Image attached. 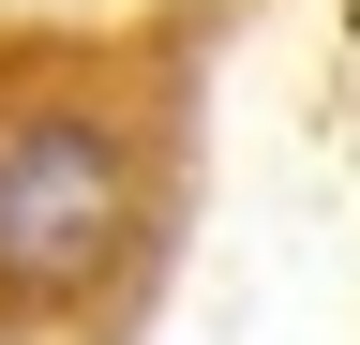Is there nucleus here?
<instances>
[{
  "mask_svg": "<svg viewBox=\"0 0 360 345\" xmlns=\"http://www.w3.org/2000/svg\"><path fill=\"white\" fill-rule=\"evenodd\" d=\"M210 30L180 0L0 15V345H135L195 226Z\"/></svg>",
  "mask_w": 360,
  "mask_h": 345,
  "instance_id": "nucleus-1",
  "label": "nucleus"
}]
</instances>
